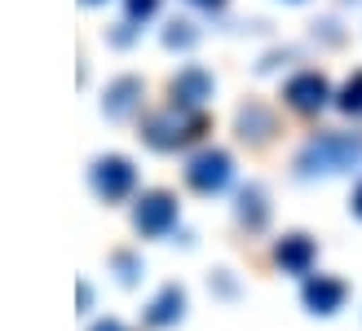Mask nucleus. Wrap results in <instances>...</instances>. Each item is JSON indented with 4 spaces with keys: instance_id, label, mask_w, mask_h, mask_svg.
<instances>
[{
    "instance_id": "obj_12",
    "label": "nucleus",
    "mask_w": 362,
    "mask_h": 331,
    "mask_svg": "<svg viewBox=\"0 0 362 331\" xmlns=\"http://www.w3.org/2000/svg\"><path fill=\"white\" fill-rule=\"evenodd\" d=\"M239 128H243V137H252V141H265L269 133H274V115H269L265 106L247 102V106L239 110Z\"/></svg>"
},
{
    "instance_id": "obj_9",
    "label": "nucleus",
    "mask_w": 362,
    "mask_h": 331,
    "mask_svg": "<svg viewBox=\"0 0 362 331\" xmlns=\"http://www.w3.org/2000/svg\"><path fill=\"white\" fill-rule=\"evenodd\" d=\"M314 256H318V248H314V238H305V234H287L274 248V261L283 265V274H310Z\"/></svg>"
},
{
    "instance_id": "obj_20",
    "label": "nucleus",
    "mask_w": 362,
    "mask_h": 331,
    "mask_svg": "<svg viewBox=\"0 0 362 331\" xmlns=\"http://www.w3.org/2000/svg\"><path fill=\"white\" fill-rule=\"evenodd\" d=\"M194 5H204V9H221L226 0H194Z\"/></svg>"
},
{
    "instance_id": "obj_8",
    "label": "nucleus",
    "mask_w": 362,
    "mask_h": 331,
    "mask_svg": "<svg viewBox=\"0 0 362 331\" xmlns=\"http://www.w3.org/2000/svg\"><path fill=\"white\" fill-rule=\"evenodd\" d=\"M181 314H186V291H181L177 283H164L155 291V301L146 305V323L151 327H177Z\"/></svg>"
},
{
    "instance_id": "obj_1",
    "label": "nucleus",
    "mask_w": 362,
    "mask_h": 331,
    "mask_svg": "<svg viewBox=\"0 0 362 331\" xmlns=\"http://www.w3.org/2000/svg\"><path fill=\"white\" fill-rule=\"evenodd\" d=\"M362 163V137L358 133H318L300 146L296 155V173L300 177H332V173H349Z\"/></svg>"
},
{
    "instance_id": "obj_6",
    "label": "nucleus",
    "mask_w": 362,
    "mask_h": 331,
    "mask_svg": "<svg viewBox=\"0 0 362 331\" xmlns=\"http://www.w3.org/2000/svg\"><path fill=\"white\" fill-rule=\"evenodd\" d=\"M283 98H287V106H296L300 115H314V110L327 106L332 84H327V76H318V71H300V76H292L283 84Z\"/></svg>"
},
{
    "instance_id": "obj_10",
    "label": "nucleus",
    "mask_w": 362,
    "mask_h": 331,
    "mask_svg": "<svg viewBox=\"0 0 362 331\" xmlns=\"http://www.w3.org/2000/svg\"><path fill=\"white\" fill-rule=\"evenodd\" d=\"M305 305L314 309V314H336L340 305H345V283L340 279H327V274H318V279H305Z\"/></svg>"
},
{
    "instance_id": "obj_14",
    "label": "nucleus",
    "mask_w": 362,
    "mask_h": 331,
    "mask_svg": "<svg viewBox=\"0 0 362 331\" xmlns=\"http://www.w3.org/2000/svg\"><path fill=\"white\" fill-rule=\"evenodd\" d=\"M336 106L345 110V115H362V71L349 76V84L340 88V98H336Z\"/></svg>"
},
{
    "instance_id": "obj_7",
    "label": "nucleus",
    "mask_w": 362,
    "mask_h": 331,
    "mask_svg": "<svg viewBox=\"0 0 362 331\" xmlns=\"http://www.w3.org/2000/svg\"><path fill=\"white\" fill-rule=\"evenodd\" d=\"M137 106H141V80L137 76H119L111 88H106V98H102L106 120H129Z\"/></svg>"
},
{
    "instance_id": "obj_15",
    "label": "nucleus",
    "mask_w": 362,
    "mask_h": 331,
    "mask_svg": "<svg viewBox=\"0 0 362 331\" xmlns=\"http://www.w3.org/2000/svg\"><path fill=\"white\" fill-rule=\"evenodd\" d=\"M164 40H168L173 49H190V45H194V23H168Z\"/></svg>"
},
{
    "instance_id": "obj_19",
    "label": "nucleus",
    "mask_w": 362,
    "mask_h": 331,
    "mask_svg": "<svg viewBox=\"0 0 362 331\" xmlns=\"http://www.w3.org/2000/svg\"><path fill=\"white\" fill-rule=\"evenodd\" d=\"M349 208H354V212L362 216V181H358V190H354V199H349Z\"/></svg>"
},
{
    "instance_id": "obj_4",
    "label": "nucleus",
    "mask_w": 362,
    "mask_h": 331,
    "mask_svg": "<svg viewBox=\"0 0 362 331\" xmlns=\"http://www.w3.org/2000/svg\"><path fill=\"white\" fill-rule=\"evenodd\" d=\"M88 177H93V190H98L102 199H124V194L137 186V168H133L124 155H102Z\"/></svg>"
},
{
    "instance_id": "obj_5",
    "label": "nucleus",
    "mask_w": 362,
    "mask_h": 331,
    "mask_svg": "<svg viewBox=\"0 0 362 331\" xmlns=\"http://www.w3.org/2000/svg\"><path fill=\"white\" fill-rule=\"evenodd\" d=\"M133 221H137V230H141V234H151V238L168 234V230L177 226V199L164 194V190L141 194V199H137V208H133Z\"/></svg>"
},
{
    "instance_id": "obj_11",
    "label": "nucleus",
    "mask_w": 362,
    "mask_h": 331,
    "mask_svg": "<svg viewBox=\"0 0 362 331\" xmlns=\"http://www.w3.org/2000/svg\"><path fill=\"white\" fill-rule=\"evenodd\" d=\"M212 98V76L208 71H199V66H186L181 76L173 80V102L177 106H190V110H199Z\"/></svg>"
},
{
    "instance_id": "obj_16",
    "label": "nucleus",
    "mask_w": 362,
    "mask_h": 331,
    "mask_svg": "<svg viewBox=\"0 0 362 331\" xmlns=\"http://www.w3.org/2000/svg\"><path fill=\"white\" fill-rule=\"evenodd\" d=\"M124 9H129V23H146V18H155L159 0H124Z\"/></svg>"
},
{
    "instance_id": "obj_18",
    "label": "nucleus",
    "mask_w": 362,
    "mask_h": 331,
    "mask_svg": "<svg viewBox=\"0 0 362 331\" xmlns=\"http://www.w3.org/2000/svg\"><path fill=\"white\" fill-rule=\"evenodd\" d=\"M93 331H129V327H124V323H115V318H106V323H98Z\"/></svg>"
},
{
    "instance_id": "obj_17",
    "label": "nucleus",
    "mask_w": 362,
    "mask_h": 331,
    "mask_svg": "<svg viewBox=\"0 0 362 331\" xmlns=\"http://www.w3.org/2000/svg\"><path fill=\"white\" fill-rule=\"evenodd\" d=\"M115 265L124 269V274H119L124 283H133V279H137V261H133V256H124V252H119V256H115Z\"/></svg>"
},
{
    "instance_id": "obj_2",
    "label": "nucleus",
    "mask_w": 362,
    "mask_h": 331,
    "mask_svg": "<svg viewBox=\"0 0 362 331\" xmlns=\"http://www.w3.org/2000/svg\"><path fill=\"white\" fill-rule=\"evenodd\" d=\"M204 128H208V120L199 115V110L173 102V106H164V110H155V115H146V124H141V137H146L155 151H177V146L204 137Z\"/></svg>"
},
{
    "instance_id": "obj_3",
    "label": "nucleus",
    "mask_w": 362,
    "mask_h": 331,
    "mask_svg": "<svg viewBox=\"0 0 362 331\" xmlns=\"http://www.w3.org/2000/svg\"><path fill=\"white\" fill-rule=\"evenodd\" d=\"M230 173H234V159L226 151H199L186 163V186L194 194H216L230 186Z\"/></svg>"
},
{
    "instance_id": "obj_13",
    "label": "nucleus",
    "mask_w": 362,
    "mask_h": 331,
    "mask_svg": "<svg viewBox=\"0 0 362 331\" xmlns=\"http://www.w3.org/2000/svg\"><path fill=\"white\" fill-rule=\"evenodd\" d=\"M265 216H269V208H265V190H261V186H247V190L239 194V221H247V226L257 230V226H265Z\"/></svg>"
},
{
    "instance_id": "obj_21",
    "label": "nucleus",
    "mask_w": 362,
    "mask_h": 331,
    "mask_svg": "<svg viewBox=\"0 0 362 331\" xmlns=\"http://www.w3.org/2000/svg\"><path fill=\"white\" fill-rule=\"evenodd\" d=\"M84 5H102V0H84Z\"/></svg>"
}]
</instances>
